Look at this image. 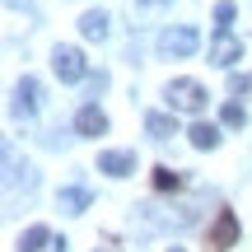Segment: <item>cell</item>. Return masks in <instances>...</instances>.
<instances>
[{
	"mask_svg": "<svg viewBox=\"0 0 252 252\" xmlns=\"http://www.w3.org/2000/svg\"><path fill=\"white\" fill-rule=\"evenodd\" d=\"M154 187H159V191H178V187H182V173H173V168H154Z\"/></svg>",
	"mask_w": 252,
	"mask_h": 252,
	"instance_id": "obj_14",
	"label": "cell"
},
{
	"mask_svg": "<svg viewBox=\"0 0 252 252\" xmlns=\"http://www.w3.org/2000/svg\"><path fill=\"white\" fill-rule=\"evenodd\" d=\"M196 47H201V33L187 28V24H182V28H163V33H159V52L163 56H191Z\"/></svg>",
	"mask_w": 252,
	"mask_h": 252,
	"instance_id": "obj_3",
	"label": "cell"
},
{
	"mask_svg": "<svg viewBox=\"0 0 252 252\" xmlns=\"http://www.w3.org/2000/svg\"><path fill=\"white\" fill-rule=\"evenodd\" d=\"M98 173H108V178H126V173H135V154H131V150H108V154H98Z\"/></svg>",
	"mask_w": 252,
	"mask_h": 252,
	"instance_id": "obj_7",
	"label": "cell"
},
{
	"mask_svg": "<svg viewBox=\"0 0 252 252\" xmlns=\"http://www.w3.org/2000/svg\"><path fill=\"white\" fill-rule=\"evenodd\" d=\"M229 94H234V98H248L252 94V75H234V80H229Z\"/></svg>",
	"mask_w": 252,
	"mask_h": 252,
	"instance_id": "obj_16",
	"label": "cell"
},
{
	"mask_svg": "<svg viewBox=\"0 0 252 252\" xmlns=\"http://www.w3.org/2000/svg\"><path fill=\"white\" fill-rule=\"evenodd\" d=\"M145 131H150L154 140H173V135H178V117H168V112H150V117H145Z\"/></svg>",
	"mask_w": 252,
	"mask_h": 252,
	"instance_id": "obj_9",
	"label": "cell"
},
{
	"mask_svg": "<svg viewBox=\"0 0 252 252\" xmlns=\"http://www.w3.org/2000/svg\"><path fill=\"white\" fill-rule=\"evenodd\" d=\"M52 70H56V80L75 84V80L89 75V65H84V52H80V47H56V52H52Z\"/></svg>",
	"mask_w": 252,
	"mask_h": 252,
	"instance_id": "obj_2",
	"label": "cell"
},
{
	"mask_svg": "<svg viewBox=\"0 0 252 252\" xmlns=\"http://www.w3.org/2000/svg\"><path fill=\"white\" fill-rule=\"evenodd\" d=\"M206 98H210V94L201 89L196 80H173L168 84V108L173 112H201V108H206Z\"/></svg>",
	"mask_w": 252,
	"mask_h": 252,
	"instance_id": "obj_1",
	"label": "cell"
},
{
	"mask_svg": "<svg viewBox=\"0 0 252 252\" xmlns=\"http://www.w3.org/2000/svg\"><path fill=\"white\" fill-rule=\"evenodd\" d=\"M80 33L89 37V42H103V37H108V14H103V9H89V14L80 19Z\"/></svg>",
	"mask_w": 252,
	"mask_h": 252,
	"instance_id": "obj_10",
	"label": "cell"
},
{
	"mask_svg": "<svg viewBox=\"0 0 252 252\" xmlns=\"http://www.w3.org/2000/svg\"><path fill=\"white\" fill-rule=\"evenodd\" d=\"M37 108H42V84H37L33 75H24V80L14 84V112H24V117H33Z\"/></svg>",
	"mask_w": 252,
	"mask_h": 252,
	"instance_id": "obj_5",
	"label": "cell"
},
{
	"mask_svg": "<svg viewBox=\"0 0 252 252\" xmlns=\"http://www.w3.org/2000/svg\"><path fill=\"white\" fill-rule=\"evenodd\" d=\"M220 117H224V126H234V131H238V126H243V122H248V117H243V108H238V103H229V108L220 112Z\"/></svg>",
	"mask_w": 252,
	"mask_h": 252,
	"instance_id": "obj_17",
	"label": "cell"
},
{
	"mask_svg": "<svg viewBox=\"0 0 252 252\" xmlns=\"http://www.w3.org/2000/svg\"><path fill=\"white\" fill-rule=\"evenodd\" d=\"M187 135H191V145H196V150H215V145H220V126H210V122H196Z\"/></svg>",
	"mask_w": 252,
	"mask_h": 252,
	"instance_id": "obj_12",
	"label": "cell"
},
{
	"mask_svg": "<svg viewBox=\"0 0 252 252\" xmlns=\"http://www.w3.org/2000/svg\"><path fill=\"white\" fill-rule=\"evenodd\" d=\"M234 24V0H220L215 5V28H229Z\"/></svg>",
	"mask_w": 252,
	"mask_h": 252,
	"instance_id": "obj_15",
	"label": "cell"
},
{
	"mask_svg": "<svg viewBox=\"0 0 252 252\" xmlns=\"http://www.w3.org/2000/svg\"><path fill=\"white\" fill-rule=\"evenodd\" d=\"M75 131H80L84 140L103 135V131H108V117H103V108H94V103H89V108H80V117H75Z\"/></svg>",
	"mask_w": 252,
	"mask_h": 252,
	"instance_id": "obj_8",
	"label": "cell"
},
{
	"mask_svg": "<svg viewBox=\"0 0 252 252\" xmlns=\"http://www.w3.org/2000/svg\"><path fill=\"white\" fill-rule=\"evenodd\" d=\"M234 243H238V215L234 210H220L215 224H210V252H224Z\"/></svg>",
	"mask_w": 252,
	"mask_h": 252,
	"instance_id": "obj_4",
	"label": "cell"
},
{
	"mask_svg": "<svg viewBox=\"0 0 252 252\" xmlns=\"http://www.w3.org/2000/svg\"><path fill=\"white\" fill-rule=\"evenodd\" d=\"M238 56H243V42H238V37H229V28H215V42H210V61H215V65H234Z\"/></svg>",
	"mask_w": 252,
	"mask_h": 252,
	"instance_id": "obj_6",
	"label": "cell"
},
{
	"mask_svg": "<svg viewBox=\"0 0 252 252\" xmlns=\"http://www.w3.org/2000/svg\"><path fill=\"white\" fill-rule=\"evenodd\" d=\"M145 5H159V0H145Z\"/></svg>",
	"mask_w": 252,
	"mask_h": 252,
	"instance_id": "obj_18",
	"label": "cell"
},
{
	"mask_svg": "<svg viewBox=\"0 0 252 252\" xmlns=\"http://www.w3.org/2000/svg\"><path fill=\"white\" fill-rule=\"evenodd\" d=\"M47 243H52V229H47V224H33V229L19 234V252H42Z\"/></svg>",
	"mask_w": 252,
	"mask_h": 252,
	"instance_id": "obj_11",
	"label": "cell"
},
{
	"mask_svg": "<svg viewBox=\"0 0 252 252\" xmlns=\"http://www.w3.org/2000/svg\"><path fill=\"white\" fill-rule=\"evenodd\" d=\"M168 252H182V248H168Z\"/></svg>",
	"mask_w": 252,
	"mask_h": 252,
	"instance_id": "obj_19",
	"label": "cell"
},
{
	"mask_svg": "<svg viewBox=\"0 0 252 252\" xmlns=\"http://www.w3.org/2000/svg\"><path fill=\"white\" fill-rule=\"evenodd\" d=\"M89 201H94V196H89V187H65V191H61V210H75V215H80Z\"/></svg>",
	"mask_w": 252,
	"mask_h": 252,
	"instance_id": "obj_13",
	"label": "cell"
}]
</instances>
